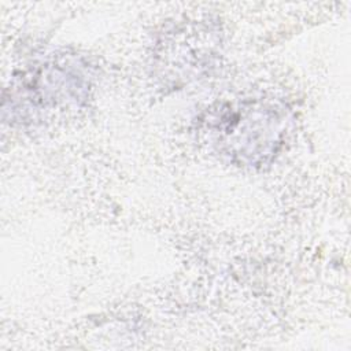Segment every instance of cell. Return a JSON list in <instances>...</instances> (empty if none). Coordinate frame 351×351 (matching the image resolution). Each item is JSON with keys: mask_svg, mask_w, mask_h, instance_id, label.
Returning a JSON list of instances; mask_svg holds the SVG:
<instances>
[{"mask_svg": "<svg viewBox=\"0 0 351 351\" xmlns=\"http://www.w3.org/2000/svg\"><path fill=\"white\" fill-rule=\"evenodd\" d=\"M282 108L259 101L228 104L210 121L218 151L237 165L259 166L278 149L285 132Z\"/></svg>", "mask_w": 351, "mask_h": 351, "instance_id": "cell-1", "label": "cell"}]
</instances>
